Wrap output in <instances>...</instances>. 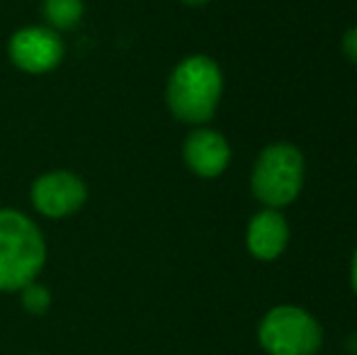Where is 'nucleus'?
Masks as SVG:
<instances>
[{"mask_svg": "<svg viewBox=\"0 0 357 355\" xmlns=\"http://www.w3.org/2000/svg\"><path fill=\"white\" fill-rule=\"evenodd\" d=\"M29 199L42 217L63 219L88 202V185L73 171H49L32 183Z\"/></svg>", "mask_w": 357, "mask_h": 355, "instance_id": "obj_6", "label": "nucleus"}, {"mask_svg": "<svg viewBox=\"0 0 357 355\" xmlns=\"http://www.w3.org/2000/svg\"><path fill=\"white\" fill-rule=\"evenodd\" d=\"M224 76L214 59L192 54L173 68L165 86V103L175 119L185 124H207L219 107Z\"/></svg>", "mask_w": 357, "mask_h": 355, "instance_id": "obj_1", "label": "nucleus"}, {"mask_svg": "<svg viewBox=\"0 0 357 355\" xmlns=\"http://www.w3.org/2000/svg\"><path fill=\"white\" fill-rule=\"evenodd\" d=\"M183 161L195 176L216 178L229 168L231 146L224 134L214 132V129H207V127H199L185 139Z\"/></svg>", "mask_w": 357, "mask_h": 355, "instance_id": "obj_7", "label": "nucleus"}, {"mask_svg": "<svg viewBox=\"0 0 357 355\" xmlns=\"http://www.w3.org/2000/svg\"><path fill=\"white\" fill-rule=\"evenodd\" d=\"M66 47L61 42V34L52 27H22L10 37L8 56L15 68L24 73H49L63 61Z\"/></svg>", "mask_w": 357, "mask_h": 355, "instance_id": "obj_5", "label": "nucleus"}, {"mask_svg": "<svg viewBox=\"0 0 357 355\" xmlns=\"http://www.w3.org/2000/svg\"><path fill=\"white\" fill-rule=\"evenodd\" d=\"M304 188V156L294 144H270L255 158L250 190L268 209H282Z\"/></svg>", "mask_w": 357, "mask_h": 355, "instance_id": "obj_3", "label": "nucleus"}, {"mask_svg": "<svg viewBox=\"0 0 357 355\" xmlns=\"http://www.w3.org/2000/svg\"><path fill=\"white\" fill-rule=\"evenodd\" d=\"M258 343L268 355H316L324 331L306 309L280 304L260 319Z\"/></svg>", "mask_w": 357, "mask_h": 355, "instance_id": "obj_4", "label": "nucleus"}, {"mask_svg": "<svg viewBox=\"0 0 357 355\" xmlns=\"http://www.w3.org/2000/svg\"><path fill=\"white\" fill-rule=\"evenodd\" d=\"M343 54L357 66V24L343 34Z\"/></svg>", "mask_w": 357, "mask_h": 355, "instance_id": "obj_11", "label": "nucleus"}, {"mask_svg": "<svg viewBox=\"0 0 357 355\" xmlns=\"http://www.w3.org/2000/svg\"><path fill=\"white\" fill-rule=\"evenodd\" d=\"M47 266V241L32 217L0 209V292H20Z\"/></svg>", "mask_w": 357, "mask_h": 355, "instance_id": "obj_2", "label": "nucleus"}, {"mask_svg": "<svg viewBox=\"0 0 357 355\" xmlns=\"http://www.w3.org/2000/svg\"><path fill=\"white\" fill-rule=\"evenodd\" d=\"M185 5H192V8H197V5H204V3H209V0H183Z\"/></svg>", "mask_w": 357, "mask_h": 355, "instance_id": "obj_13", "label": "nucleus"}, {"mask_svg": "<svg viewBox=\"0 0 357 355\" xmlns=\"http://www.w3.org/2000/svg\"><path fill=\"white\" fill-rule=\"evenodd\" d=\"M289 241V224L280 214V209H268L258 212L250 219L248 229H245V246H248L250 256L258 261H275L282 256Z\"/></svg>", "mask_w": 357, "mask_h": 355, "instance_id": "obj_8", "label": "nucleus"}, {"mask_svg": "<svg viewBox=\"0 0 357 355\" xmlns=\"http://www.w3.org/2000/svg\"><path fill=\"white\" fill-rule=\"evenodd\" d=\"M20 302H22L27 314L42 317V314H47L49 307H52V292H49V287H44V285H39L37 280H34V282L24 285V287L20 289Z\"/></svg>", "mask_w": 357, "mask_h": 355, "instance_id": "obj_10", "label": "nucleus"}, {"mask_svg": "<svg viewBox=\"0 0 357 355\" xmlns=\"http://www.w3.org/2000/svg\"><path fill=\"white\" fill-rule=\"evenodd\" d=\"M350 285H353V292L357 294V248L353 253V261H350Z\"/></svg>", "mask_w": 357, "mask_h": 355, "instance_id": "obj_12", "label": "nucleus"}, {"mask_svg": "<svg viewBox=\"0 0 357 355\" xmlns=\"http://www.w3.org/2000/svg\"><path fill=\"white\" fill-rule=\"evenodd\" d=\"M85 13L83 0H44L42 15L47 20V27L56 29V32H68L80 22Z\"/></svg>", "mask_w": 357, "mask_h": 355, "instance_id": "obj_9", "label": "nucleus"}]
</instances>
